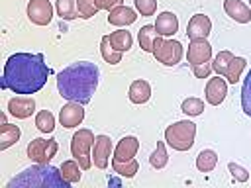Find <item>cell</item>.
I'll return each mask as SVG.
<instances>
[{
  "mask_svg": "<svg viewBox=\"0 0 251 188\" xmlns=\"http://www.w3.org/2000/svg\"><path fill=\"white\" fill-rule=\"evenodd\" d=\"M47 76L49 67L41 53H14L4 65L0 86L14 94L31 96L45 86Z\"/></svg>",
  "mask_w": 251,
  "mask_h": 188,
  "instance_id": "6da1fadb",
  "label": "cell"
},
{
  "mask_svg": "<svg viewBox=\"0 0 251 188\" xmlns=\"http://www.w3.org/2000/svg\"><path fill=\"white\" fill-rule=\"evenodd\" d=\"M100 70L90 61H78L69 65L57 74V90L69 102L88 104L98 88Z\"/></svg>",
  "mask_w": 251,
  "mask_h": 188,
  "instance_id": "7a4b0ae2",
  "label": "cell"
},
{
  "mask_svg": "<svg viewBox=\"0 0 251 188\" xmlns=\"http://www.w3.org/2000/svg\"><path fill=\"white\" fill-rule=\"evenodd\" d=\"M71 184L63 178L61 168L41 163H35L29 168H24L18 176H14L6 188H69Z\"/></svg>",
  "mask_w": 251,
  "mask_h": 188,
  "instance_id": "3957f363",
  "label": "cell"
},
{
  "mask_svg": "<svg viewBox=\"0 0 251 188\" xmlns=\"http://www.w3.org/2000/svg\"><path fill=\"white\" fill-rule=\"evenodd\" d=\"M196 137V123L190 119L175 121L165 129V141L175 151H188L194 145Z\"/></svg>",
  "mask_w": 251,
  "mask_h": 188,
  "instance_id": "277c9868",
  "label": "cell"
},
{
  "mask_svg": "<svg viewBox=\"0 0 251 188\" xmlns=\"http://www.w3.org/2000/svg\"><path fill=\"white\" fill-rule=\"evenodd\" d=\"M94 141H96V137L90 129H78L71 139V155H73V159L78 161L82 170H88L92 166L90 149L94 147Z\"/></svg>",
  "mask_w": 251,
  "mask_h": 188,
  "instance_id": "5b68a950",
  "label": "cell"
},
{
  "mask_svg": "<svg viewBox=\"0 0 251 188\" xmlns=\"http://www.w3.org/2000/svg\"><path fill=\"white\" fill-rule=\"evenodd\" d=\"M151 53L157 59V63H161L165 67H175L182 59V45L176 39H165V37L157 35L155 41H153V51Z\"/></svg>",
  "mask_w": 251,
  "mask_h": 188,
  "instance_id": "8992f818",
  "label": "cell"
},
{
  "mask_svg": "<svg viewBox=\"0 0 251 188\" xmlns=\"http://www.w3.org/2000/svg\"><path fill=\"white\" fill-rule=\"evenodd\" d=\"M57 149H59V143L57 139H43V137H37V139H31L27 143V157L33 161V163H41V164H47L55 155H57Z\"/></svg>",
  "mask_w": 251,
  "mask_h": 188,
  "instance_id": "52a82bcc",
  "label": "cell"
},
{
  "mask_svg": "<svg viewBox=\"0 0 251 188\" xmlns=\"http://www.w3.org/2000/svg\"><path fill=\"white\" fill-rule=\"evenodd\" d=\"M25 12L29 22L35 25H47L53 20V4L49 0H29Z\"/></svg>",
  "mask_w": 251,
  "mask_h": 188,
  "instance_id": "ba28073f",
  "label": "cell"
},
{
  "mask_svg": "<svg viewBox=\"0 0 251 188\" xmlns=\"http://www.w3.org/2000/svg\"><path fill=\"white\" fill-rule=\"evenodd\" d=\"M210 57H212V45L206 39H190L188 51H186V59L190 65L210 63Z\"/></svg>",
  "mask_w": 251,
  "mask_h": 188,
  "instance_id": "9c48e42d",
  "label": "cell"
},
{
  "mask_svg": "<svg viewBox=\"0 0 251 188\" xmlns=\"http://www.w3.org/2000/svg\"><path fill=\"white\" fill-rule=\"evenodd\" d=\"M84 119V108L78 102H67L59 112V121L63 127H76Z\"/></svg>",
  "mask_w": 251,
  "mask_h": 188,
  "instance_id": "30bf717a",
  "label": "cell"
},
{
  "mask_svg": "<svg viewBox=\"0 0 251 188\" xmlns=\"http://www.w3.org/2000/svg\"><path fill=\"white\" fill-rule=\"evenodd\" d=\"M210 31H212V22L206 14H194L188 20V25H186L188 39H206Z\"/></svg>",
  "mask_w": 251,
  "mask_h": 188,
  "instance_id": "8fae6325",
  "label": "cell"
},
{
  "mask_svg": "<svg viewBox=\"0 0 251 188\" xmlns=\"http://www.w3.org/2000/svg\"><path fill=\"white\" fill-rule=\"evenodd\" d=\"M226 94H227V82L224 80V76H214L208 80L206 84V90H204V96H206V102L210 106H220L224 100H226Z\"/></svg>",
  "mask_w": 251,
  "mask_h": 188,
  "instance_id": "7c38bea8",
  "label": "cell"
},
{
  "mask_svg": "<svg viewBox=\"0 0 251 188\" xmlns=\"http://www.w3.org/2000/svg\"><path fill=\"white\" fill-rule=\"evenodd\" d=\"M8 112L16 119H27L35 112V100L31 96H22L18 94L16 98L8 100Z\"/></svg>",
  "mask_w": 251,
  "mask_h": 188,
  "instance_id": "4fadbf2b",
  "label": "cell"
},
{
  "mask_svg": "<svg viewBox=\"0 0 251 188\" xmlns=\"http://www.w3.org/2000/svg\"><path fill=\"white\" fill-rule=\"evenodd\" d=\"M137 149H139V141H137V137H133V135L122 137V139L118 141V145L114 147V157H112V161L126 163V161H129V159L135 157Z\"/></svg>",
  "mask_w": 251,
  "mask_h": 188,
  "instance_id": "5bb4252c",
  "label": "cell"
},
{
  "mask_svg": "<svg viewBox=\"0 0 251 188\" xmlns=\"http://www.w3.org/2000/svg\"><path fill=\"white\" fill-rule=\"evenodd\" d=\"M114 147H112V139L108 135H98L96 141H94V155H92V161L98 168H106L108 166V161H110V155H112Z\"/></svg>",
  "mask_w": 251,
  "mask_h": 188,
  "instance_id": "9a60e30c",
  "label": "cell"
},
{
  "mask_svg": "<svg viewBox=\"0 0 251 188\" xmlns=\"http://www.w3.org/2000/svg\"><path fill=\"white\" fill-rule=\"evenodd\" d=\"M224 10L237 24H249L251 22V10L241 0H224Z\"/></svg>",
  "mask_w": 251,
  "mask_h": 188,
  "instance_id": "2e32d148",
  "label": "cell"
},
{
  "mask_svg": "<svg viewBox=\"0 0 251 188\" xmlns=\"http://www.w3.org/2000/svg\"><path fill=\"white\" fill-rule=\"evenodd\" d=\"M137 20V14L133 8L129 6H116L114 10H110V16H108V24L112 25H118V27H126V25H131L133 22Z\"/></svg>",
  "mask_w": 251,
  "mask_h": 188,
  "instance_id": "e0dca14e",
  "label": "cell"
},
{
  "mask_svg": "<svg viewBox=\"0 0 251 188\" xmlns=\"http://www.w3.org/2000/svg\"><path fill=\"white\" fill-rule=\"evenodd\" d=\"M178 29V18L173 12H161L155 22V31L161 37H171Z\"/></svg>",
  "mask_w": 251,
  "mask_h": 188,
  "instance_id": "ac0fdd59",
  "label": "cell"
},
{
  "mask_svg": "<svg viewBox=\"0 0 251 188\" xmlns=\"http://www.w3.org/2000/svg\"><path fill=\"white\" fill-rule=\"evenodd\" d=\"M127 96L133 104H145L149 98H151V86L147 80L139 78V80H133L129 84V90H127Z\"/></svg>",
  "mask_w": 251,
  "mask_h": 188,
  "instance_id": "d6986e66",
  "label": "cell"
},
{
  "mask_svg": "<svg viewBox=\"0 0 251 188\" xmlns=\"http://www.w3.org/2000/svg\"><path fill=\"white\" fill-rule=\"evenodd\" d=\"M20 135H22V129L18 125H12L8 121L2 123L0 125V151H4L8 147H12L14 143H18Z\"/></svg>",
  "mask_w": 251,
  "mask_h": 188,
  "instance_id": "ffe728a7",
  "label": "cell"
},
{
  "mask_svg": "<svg viewBox=\"0 0 251 188\" xmlns=\"http://www.w3.org/2000/svg\"><path fill=\"white\" fill-rule=\"evenodd\" d=\"M108 37H110V43H112V47H114L116 51L124 53V51H129V49H131L133 37H131L129 31H126V29H118V31H112Z\"/></svg>",
  "mask_w": 251,
  "mask_h": 188,
  "instance_id": "44dd1931",
  "label": "cell"
},
{
  "mask_svg": "<svg viewBox=\"0 0 251 188\" xmlns=\"http://www.w3.org/2000/svg\"><path fill=\"white\" fill-rule=\"evenodd\" d=\"M216 164H218V153L216 151L204 149V151L198 153V157H196V168L200 172H212L216 168Z\"/></svg>",
  "mask_w": 251,
  "mask_h": 188,
  "instance_id": "7402d4cb",
  "label": "cell"
},
{
  "mask_svg": "<svg viewBox=\"0 0 251 188\" xmlns=\"http://www.w3.org/2000/svg\"><path fill=\"white\" fill-rule=\"evenodd\" d=\"M80 170H82V168H80V164H78L76 159L65 161V163L61 164V174H63V178H65L69 184H76V182L80 180V176H82Z\"/></svg>",
  "mask_w": 251,
  "mask_h": 188,
  "instance_id": "603a6c76",
  "label": "cell"
},
{
  "mask_svg": "<svg viewBox=\"0 0 251 188\" xmlns=\"http://www.w3.org/2000/svg\"><path fill=\"white\" fill-rule=\"evenodd\" d=\"M55 10H57V16L61 20H75V18H78L76 0H57L55 2Z\"/></svg>",
  "mask_w": 251,
  "mask_h": 188,
  "instance_id": "cb8c5ba5",
  "label": "cell"
},
{
  "mask_svg": "<svg viewBox=\"0 0 251 188\" xmlns=\"http://www.w3.org/2000/svg\"><path fill=\"white\" fill-rule=\"evenodd\" d=\"M100 53H102V59H104L106 63H110V65H118V63L122 61V53L112 47L108 35H104V37L100 39Z\"/></svg>",
  "mask_w": 251,
  "mask_h": 188,
  "instance_id": "d4e9b609",
  "label": "cell"
},
{
  "mask_svg": "<svg viewBox=\"0 0 251 188\" xmlns=\"http://www.w3.org/2000/svg\"><path fill=\"white\" fill-rule=\"evenodd\" d=\"M112 168H114L116 174H120V176H124V178H133V176L137 174V170H139V163H137L135 159H129V161H126V163L112 161Z\"/></svg>",
  "mask_w": 251,
  "mask_h": 188,
  "instance_id": "484cf974",
  "label": "cell"
},
{
  "mask_svg": "<svg viewBox=\"0 0 251 188\" xmlns=\"http://www.w3.org/2000/svg\"><path fill=\"white\" fill-rule=\"evenodd\" d=\"M157 37V31H155V25H143L139 31H137V39H139V47L147 53L153 51V41Z\"/></svg>",
  "mask_w": 251,
  "mask_h": 188,
  "instance_id": "4316f807",
  "label": "cell"
},
{
  "mask_svg": "<svg viewBox=\"0 0 251 188\" xmlns=\"http://www.w3.org/2000/svg\"><path fill=\"white\" fill-rule=\"evenodd\" d=\"M169 163V153H167V147H165V141H159L157 143V149L149 155V164L153 168H165Z\"/></svg>",
  "mask_w": 251,
  "mask_h": 188,
  "instance_id": "83f0119b",
  "label": "cell"
},
{
  "mask_svg": "<svg viewBox=\"0 0 251 188\" xmlns=\"http://www.w3.org/2000/svg\"><path fill=\"white\" fill-rule=\"evenodd\" d=\"M245 65H247V61H245L243 57H233L231 63H229V67H227V72H226L224 78H227L229 84H235V82L241 78V72H243Z\"/></svg>",
  "mask_w": 251,
  "mask_h": 188,
  "instance_id": "f1b7e54d",
  "label": "cell"
},
{
  "mask_svg": "<svg viewBox=\"0 0 251 188\" xmlns=\"http://www.w3.org/2000/svg\"><path fill=\"white\" fill-rule=\"evenodd\" d=\"M35 125L41 133H51L55 129V118L49 110H41L35 114Z\"/></svg>",
  "mask_w": 251,
  "mask_h": 188,
  "instance_id": "f546056e",
  "label": "cell"
},
{
  "mask_svg": "<svg viewBox=\"0 0 251 188\" xmlns=\"http://www.w3.org/2000/svg\"><path fill=\"white\" fill-rule=\"evenodd\" d=\"M231 59H233V55H231L229 51H220V53L214 57V61H212V69H214V72L220 74V76H226Z\"/></svg>",
  "mask_w": 251,
  "mask_h": 188,
  "instance_id": "4dcf8cb0",
  "label": "cell"
},
{
  "mask_svg": "<svg viewBox=\"0 0 251 188\" xmlns=\"http://www.w3.org/2000/svg\"><path fill=\"white\" fill-rule=\"evenodd\" d=\"M241 108H243L245 116L251 118V69H249L247 76L243 78V86H241Z\"/></svg>",
  "mask_w": 251,
  "mask_h": 188,
  "instance_id": "1f68e13d",
  "label": "cell"
},
{
  "mask_svg": "<svg viewBox=\"0 0 251 188\" xmlns=\"http://www.w3.org/2000/svg\"><path fill=\"white\" fill-rule=\"evenodd\" d=\"M180 110H182V114L194 118V116H200L204 112V102L200 98H186V100H182Z\"/></svg>",
  "mask_w": 251,
  "mask_h": 188,
  "instance_id": "d6a6232c",
  "label": "cell"
},
{
  "mask_svg": "<svg viewBox=\"0 0 251 188\" xmlns=\"http://www.w3.org/2000/svg\"><path fill=\"white\" fill-rule=\"evenodd\" d=\"M76 10H78V18L88 20V18L96 16V12H98L96 0H76Z\"/></svg>",
  "mask_w": 251,
  "mask_h": 188,
  "instance_id": "836d02e7",
  "label": "cell"
},
{
  "mask_svg": "<svg viewBox=\"0 0 251 188\" xmlns=\"http://www.w3.org/2000/svg\"><path fill=\"white\" fill-rule=\"evenodd\" d=\"M227 170L231 172V178H233L235 182H247V180H249L247 168H243V166L237 164V163H227Z\"/></svg>",
  "mask_w": 251,
  "mask_h": 188,
  "instance_id": "e575fe53",
  "label": "cell"
},
{
  "mask_svg": "<svg viewBox=\"0 0 251 188\" xmlns=\"http://www.w3.org/2000/svg\"><path fill=\"white\" fill-rule=\"evenodd\" d=\"M135 10L141 16H153L157 12V0H135Z\"/></svg>",
  "mask_w": 251,
  "mask_h": 188,
  "instance_id": "d590c367",
  "label": "cell"
},
{
  "mask_svg": "<svg viewBox=\"0 0 251 188\" xmlns=\"http://www.w3.org/2000/svg\"><path fill=\"white\" fill-rule=\"evenodd\" d=\"M212 65L210 63H204V65H192V72L196 78H208L210 72H212Z\"/></svg>",
  "mask_w": 251,
  "mask_h": 188,
  "instance_id": "8d00e7d4",
  "label": "cell"
},
{
  "mask_svg": "<svg viewBox=\"0 0 251 188\" xmlns=\"http://www.w3.org/2000/svg\"><path fill=\"white\" fill-rule=\"evenodd\" d=\"M124 0H96V8L98 10H114L116 6H120Z\"/></svg>",
  "mask_w": 251,
  "mask_h": 188,
  "instance_id": "74e56055",
  "label": "cell"
},
{
  "mask_svg": "<svg viewBox=\"0 0 251 188\" xmlns=\"http://www.w3.org/2000/svg\"><path fill=\"white\" fill-rule=\"evenodd\" d=\"M249 6H251V0H249Z\"/></svg>",
  "mask_w": 251,
  "mask_h": 188,
  "instance_id": "f35d334b",
  "label": "cell"
}]
</instances>
